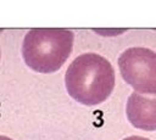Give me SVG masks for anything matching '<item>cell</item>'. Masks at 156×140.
I'll list each match as a JSON object with an SVG mask.
<instances>
[{
    "instance_id": "cell-1",
    "label": "cell",
    "mask_w": 156,
    "mask_h": 140,
    "mask_svg": "<svg viewBox=\"0 0 156 140\" xmlns=\"http://www.w3.org/2000/svg\"><path fill=\"white\" fill-rule=\"evenodd\" d=\"M65 84L70 96L85 106L104 103L115 88V71L109 60L99 54L87 53L76 57L68 66Z\"/></svg>"
},
{
    "instance_id": "cell-2",
    "label": "cell",
    "mask_w": 156,
    "mask_h": 140,
    "mask_svg": "<svg viewBox=\"0 0 156 140\" xmlns=\"http://www.w3.org/2000/svg\"><path fill=\"white\" fill-rule=\"evenodd\" d=\"M74 34L63 28H34L26 34L22 57L31 70L39 73L59 71L71 55Z\"/></svg>"
},
{
    "instance_id": "cell-3",
    "label": "cell",
    "mask_w": 156,
    "mask_h": 140,
    "mask_svg": "<svg viewBox=\"0 0 156 140\" xmlns=\"http://www.w3.org/2000/svg\"><path fill=\"white\" fill-rule=\"evenodd\" d=\"M122 78L137 93L156 94V53L148 48H129L118 57Z\"/></svg>"
},
{
    "instance_id": "cell-4",
    "label": "cell",
    "mask_w": 156,
    "mask_h": 140,
    "mask_svg": "<svg viewBox=\"0 0 156 140\" xmlns=\"http://www.w3.org/2000/svg\"><path fill=\"white\" fill-rule=\"evenodd\" d=\"M126 113L133 127L141 130H156V94L134 92L127 100Z\"/></svg>"
},
{
    "instance_id": "cell-5",
    "label": "cell",
    "mask_w": 156,
    "mask_h": 140,
    "mask_svg": "<svg viewBox=\"0 0 156 140\" xmlns=\"http://www.w3.org/2000/svg\"><path fill=\"white\" fill-rule=\"evenodd\" d=\"M123 140H150V139L143 138V136H128V138H124Z\"/></svg>"
},
{
    "instance_id": "cell-6",
    "label": "cell",
    "mask_w": 156,
    "mask_h": 140,
    "mask_svg": "<svg viewBox=\"0 0 156 140\" xmlns=\"http://www.w3.org/2000/svg\"><path fill=\"white\" fill-rule=\"evenodd\" d=\"M0 140H12V139L7 138V136H4V135H0Z\"/></svg>"
},
{
    "instance_id": "cell-7",
    "label": "cell",
    "mask_w": 156,
    "mask_h": 140,
    "mask_svg": "<svg viewBox=\"0 0 156 140\" xmlns=\"http://www.w3.org/2000/svg\"><path fill=\"white\" fill-rule=\"evenodd\" d=\"M1 32H3V29H1V28H0V33H1ZM0 56H1V55H0Z\"/></svg>"
}]
</instances>
